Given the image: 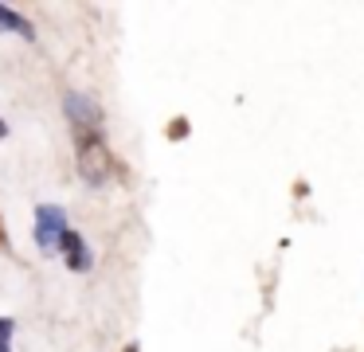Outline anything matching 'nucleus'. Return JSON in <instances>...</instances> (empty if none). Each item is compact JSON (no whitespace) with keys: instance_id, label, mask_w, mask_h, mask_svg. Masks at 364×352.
Listing matches in <instances>:
<instances>
[{"instance_id":"3","label":"nucleus","mask_w":364,"mask_h":352,"mask_svg":"<svg viewBox=\"0 0 364 352\" xmlns=\"http://www.w3.org/2000/svg\"><path fill=\"white\" fill-rule=\"evenodd\" d=\"M67 114H71L75 125H87V129H95V125L102 122V110L90 98H82V94H71V98H67Z\"/></svg>"},{"instance_id":"4","label":"nucleus","mask_w":364,"mask_h":352,"mask_svg":"<svg viewBox=\"0 0 364 352\" xmlns=\"http://www.w3.org/2000/svg\"><path fill=\"white\" fill-rule=\"evenodd\" d=\"M59 250L67 255V266H71V270H87L90 266V250H87V242H82V235L67 231L63 242H59Z\"/></svg>"},{"instance_id":"8","label":"nucleus","mask_w":364,"mask_h":352,"mask_svg":"<svg viewBox=\"0 0 364 352\" xmlns=\"http://www.w3.org/2000/svg\"><path fill=\"white\" fill-rule=\"evenodd\" d=\"M126 352H137V344H126Z\"/></svg>"},{"instance_id":"1","label":"nucleus","mask_w":364,"mask_h":352,"mask_svg":"<svg viewBox=\"0 0 364 352\" xmlns=\"http://www.w3.org/2000/svg\"><path fill=\"white\" fill-rule=\"evenodd\" d=\"M67 231H71V227H67L63 208H55V203H43V208H36V242H40L43 255H55Z\"/></svg>"},{"instance_id":"7","label":"nucleus","mask_w":364,"mask_h":352,"mask_svg":"<svg viewBox=\"0 0 364 352\" xmlns=\"http://www.w3.org/2000/svg\"><path fill=\"white\" fill-rule=\"evenodd\" d=\"M0 137H9V125H4V122H0Z\"/></svg>"},{"instance_id":"2","label":"nucleus","mask_w":364,"mask_h":352,"mask_svg":"<svg viewBox=\"0 0 364 352\" xmlns=\"http://www.w3.org/2000/svg\"><path fill=\"white\" fill-rule=\"evenodd\" d=\"M79 172L90 180V184H102L110 176V153H106V141L102 137H82L79 141Z\"/></svg>"},{"instance_id":"6","label":"nucleus","mask_w":364,"mask_h":352,"mask_svg":"<svg viewBox=\"0 0 364 352\" xmlns=\"http://www.w3.org/2000/svg\"><path fill=\"white\" fill-rule=\"evenodd\" d=\"M12 321L9 317H0V352H12Z\"/></svg>"},{"instance_id":"5","label":"nucleus","mask_w":364,"mask_h":352,"mask_svg":"<svg viewBox=\"0 0 364 352\" xmlns=\"http://www.w3.org/2000/svg\"><path fill=\"white\" fill-rule=\"evenodd\" d=\"M0 31H16V36H24V39H32V36H36L32 23H28L24 16H16L12 8H4V4H0Z\"/></svg>"}]
</instances>
